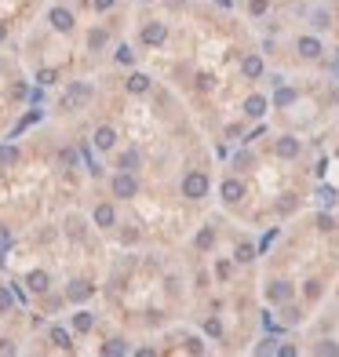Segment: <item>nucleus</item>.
I'll list each match as a JSON object with an SVG mask.
<instances>
[{
    "label": "nucleus",
    "mask_w": 339,
    "mask_h": 357,
    "mask_svg": "<svg viewBox=\"0 0 339 357\" xmlns=\"http://www.w3.org/2000/svg\"><path fill=\"white\" fill-rule=\"evenodd\" d=\"M208 193V179L201 172H190L186 179H182V197H190V200H201Z\"/></svg>",
    "instance_id": "nucleus-1"
},
{
    "label": "nucleus",
    "mask_w": 339,
    "mask_h": 357,
    "mask_svg": "<svg viewBox=\"0 0 339 357\" xmlns=\"http://www.w3.org/2000/svg\"><path fill=\"white\" fill-rule=\"evenodd\" d=\"M135 193H139V182L131 179V172L113 175V197H135Z\"/></svg>",
    "instance_id": "nucleus-2"
},
{
    "label": "nucleus",
    "mask_w": 339,
    "mask_h": 357,
    "mask_svg": "<svg viewBox=\"0 0 339 357\" xmlns=\"http://www.w3.org/2000/svg\"><path fill=\"white\" fill-rule=\"evenodd\" d=\"M164 37H168V26H164V22L143 26V44H164Z\"/></svg>",
    "instance_id": "nucleus-3"
},
{
    "label": "nucleus",
    "mask_w": 339,
    "mask_h": 357,
    "mask_svg": "<svg viewBox=\"0 0 339 357\" xmlns=\"http://www.w3.org/2000/svg\"><path fill=\"white\" fill-rule=\"evenodd\" d=\"M48 19H51V26L58 29V33H70V29H73V15H70L66 8H51Z\"/></svg>",
    "instance_id": "nucleus-4"
},
{
    "label": "nucleus",
    "mask_w": 339,
    "mask_h": 357,
    "mask_svg": "<svg viewBox=\"0 0 339 357\" xmlns=\"http://www.w3.org/2000/svg\"><path fill=\"white\" fill-rule=\"evenodd\" d=\"M88 95H91V91L84 88V84H70V91H66V110H77V106H81V102H88Z\"/></svg>",
    "instance_id": "nucleus-5"
},
{
    "label": "nucleus",
    "mask_w": 339,
    "mask_h": 357,
    "mask_svg": "<svg viewBox=\"0 0 339 357\" xmlns=\"http://www.w3.org/2000/svg\"><path fill=\"white\" fill-rule=\"evenodd\" d=\"M241 73L248 77V81H255V77H263V58H259V55H248V58L241 62Z\"/></svg>",
    "instance_id": "nucleus-6"
},
{
    "label": "nucleus",
    "mask_w": 339,
    "mask_h": 357,
    "mask_svg": "<svg viewBox=\"0 0 339 357\" xmlns=\"http://www.w3.org/2000/svg\"><path fill=\"white\" fill-rule=\"evenodd\" d=\"M150 84H153V81H150L146 73H131V77H128V91H131V95H146Z\"/></svg>",
    "instance_id": "nucleus-7"
},
{
    "label": "nucleus",
    "mask_w": 339,
    "mask_h": 357,
    "mask_svg": "<svg viewBox=\"0 0 339 357\" xmlns=\"http://www.w3.org/2000/svg\"><path fill=\"white\" fill-rule=\"evenodd\" d=\"M113 142H117V131L110 128V124H102V128L95 131V146L99 150H113Z\"/></svg>",
    "instance_id": "nucleus-8"
},
{
    "label": "nucleus",
    "mask_w": 339,
    "mask_h": 357,
    "mask_svg": "<svg viewBox=\"0 0 339 357\" xmlns=\"http://www.w3.org/2000/svg\"><path fill=\"white\" fill-rule=\"evenodd\" d=\"M277 157H299V138H292V135H285L281 142H277Z\"/></svg>",
    "instance_id": "nucleus-9"
},
{
    "label": "nucleus",
    "mask_w": 339,
    "mask_h": 357,
    "mask_svg": "<svg viewBox=\"0 0 339 357\" xmlns=\"http://www.w3.org/2000/svg\"><path fill=\"white\" fill-rule=\"evenodd\" d=\"M266 296H270L274 303H288V299H292V284H285V281H274V284L266 288Z\"/></svg>",
    "instance_id": "nucleus-10"
},
{
    "label": "nucleus",
    "mask_w": 339,
    "mask_h": 357,
    "mask_svg": "<svg viewBox=\"0 0 339 357\" xmlns=\"http://www.w3.org/2000/svg\"><path fill=\"white\" fill-rule=\"evenodd\" d=\"M241 197H244V186H241L237 179H226V182H223V200L234 204V200H241Z\"/></svg>",
    "instance_id": "nucleus-11"
},
{
    "label": "nucleus",
    "mask_w": 339,
    "mask_h": 357,
    "mask_svg": "<svg viewBox=\"0 0 339 357\" xmlns=\"http://www.w3.org/2000/svg\"><path fill=\"white\" fill-rule=\"evenodd\" d=\"M113 223H117V215H113V208H110V204H99V208H95V226H102V230H110Z\"/></svg>",
    "instance_id": "nucleus-12"
},
{
    "label": "nucleus",
    "mask_w": 339,
    "mask_h": 357,
    "mask_svg": "<svg viewBox=\"0 0 339 357\" xmlns=\"http://www.w3.org/2000/svg\"><path fill=\"white\" fill-rule=\"evenodd\" d=\"M88 296H91V284H84V281H73L70 292H66V299H70V303H84Z\"/></svg>",
    "instance_id": "nucleus-13"
},
{
    "label": "nucleus",
    "mask_w": 339,
    "mask_h": 357,
    "mask_svg": "<svg viewBox=\"0 0 339 357\" xmlns=\"http://www.w3.org/2000/svg\"><path fill=\"white\" fill-rule=\"evenodd\" d=\"M26 284L33 288V292H48V284H51V277L44 273V270H33V273L26 277Z\"/></svg>",
    "instance_id": "nucleus-14"
},
{
    "label": "nucleus",
    "mask_w": 339,
    "mask_h": 357,
    "mask_svg": "<svg viewBox=\"0 0 339 357\" xmlns=\"http://www.w3.org/2000/svg\"><path fill=\"white\" fill-rule=\"evenodd\" d=\"M299 55H303V58H317V55H321V40L303 37V40H299Z\"/></svg>",
    "instance_id": "nucleus-15"
},
{
    "label": "nucleus",
    "mask_w": 339,
    "mask_h": 357,
    "mask_svg": "<svg viewBox=\"0 0 339 357\" xmlns=\"http://www.w3.org/2000/svg\"><path fill=\"white\" fill-rule=\"evenodd\" d=\"M244 113H248V117H263L266 113V99L263 95H252L248 102H244Z\"/></svg>",
    "instance_id": "nucleus-16"
},
{
    "label": "nucleus",
    "mask_w": 339,
    "mask_h": 357,
    "mask_svg": "<svg viewBox=\"0 0 339 357\" xmlns=\"http://www.w3.org/2000/svg\"><path fill=\"white\" fill-rule=\"evenodd\" d=\"M292 102H296V91H292V88H277L274 106H292Z\"/></svg>",
    "instance_id": "nucleus-17"
},
{
    "label": "nucleus",
    "mask_w": 339,
    "mask_h": 357,
    "mask_svg": "<svg viewBox=\"0 0 339 357\" xmlns=\"http://www.w3.org/2000/svg\"><path fill=\"white\" fill-rule=\"evenodd\" d=\"M15 161H19V150H15V146H0V164H15Z\"/></svg>",
    "instance_id": "nucleus-18"
},
{
    "label": "nucleus",
    "mask_w": 339,
    "mask_h": 357,
    "mask_svg": "<svg viewBox=\"0 0 339 357\" xmlns=\"http://www.w3.org/2000/svg\"><path fill=\"white\" fill-rule=\"evenodd\" d=\"M11 303H15V292H11L8 284H0V314H4V310H11Z\"/></svg>",
    "instance_id": "nucleus-19"
},
{
    "label": "nucleus",
    "mask_w": 339,
    "mask_h": 357,
    "mask_svg": "<svg viewBox=\"0 0 339 357\" xmlns=\"http://www.w3.org/2000/svg\"><path fill=\"white\" fill-rule=\"evenodd\" d=\"M234 259H237V262H252V259H255V248H252V244H237V255H234Z\"/></svg>",
    "instance_id": "nucleus-20"
},
{
    "label": "nucleus",
    "mask_w": 339,
    "mask_h": 357,
    "mask_svg": "<svg viewBox=\"0 0 339 357\" xmlns=\"http://www.w3.org/2000/svg\"><path fill=\"white\" fill-rule=\"evenodd\" d=\"M120 168H124V172H135V168H139V153H135V150H128L124 157H120Z\"/></svg>",
    "instance_id": "nucleus-21"
},
{
    "label": "nucleus",
    "mask_w": 339,
    "mask_h": 357,
    "mask_svg": "<svg viewBox=\"0 0 339 357\" xmlns=\"http://www.w3.org/2000/svg\"><path fill=\"white\" fill-rule=\"evenodd\" d=\"M212 244H215V234H212V230H201V234H197V248H201V252H208Z\"/></svg>",
    "instance_id": "nucleus-22"
},
{
    "label": "nucleus",
    "mask_w": 339,
    "mask_h": 357,
    "mask_svg": "<svg viewBox=\"0 0 339 357\" xmlns=\"http://www.w3.org/2000/svg\"><path fill=\"white\" fill-rule=\"evenodd\" d=\"M317 200H321V204H325V208H332V204H335V190H332V186H321Z\"/></svg>",
    "instance_id": "nucleus-23"
},
{
    "label": "nucleus",
    "mask_w": 339,
    "mask_h": 357,
    "mask_svg": "<svg viewBox=\"0 0 339 357\" xmlns=\"http://www.w3.org/2000/svg\"><path fill=\"white\" fill-rule=\"evenodd\" d=\"M73 328H77V332H88V328H91V314H84V310H81V314L73 317Z\"/></svg>",
    "instance_id": "nucleus-24"
},
{
    "label": "nucleus",
    "mask_w": 339,
    "mask_h": 357,
    "mask_svg": "<svg viewBox=\"0 0 339 357\" xmlns=\"http://www.w3.org/2000/svg\"><path fill=\"white\" fill-rule=\"evenodd\" d=\"M51 343L55 346H70V332L66 328H51Z\"/></svg>",
    "instance_id": "nucleus-25"
},
{
    "label": "nucleus",
    "mask_w": 339,
    "mask_h": 357,
    "mask_svg": "<svg viewBox=\"0 0 339 357\" xmlns=\"http://www.w3.org/2000/svg\"><path fill=\"white\" fill-rule=\"evenodd\" d=\"M102 44H106V33H102V29H95V33L88 37V48H91V51H99Z\"/></svg>",
    "instance_id": "nucleus-26"
},
{
    "label": "nucleus",
    "mask_w": 339,
    "mask_h": 357,
    "mask_svg": "<svg viewBox=\"0 0 339 357\" xmlns=\"http://www.w3.org/2000/svg\"><path fill=\"white\" fill-rule=\"evenodd\" d=\"M102 353H124V343H120V339H110V343L102 346Z\"/></svg>",
    "instance_id": "nucleus-27"
},
{
    "label": "nucleus",
    "mask_w": 339,
    "mask_h": 357,
    "mask_svg": "<svg viewBox=\"0 0 339 357\" xmlns=\"http://www.w3.org/2000/svg\"><path fill=\"white\" fill-rule=\"evenodd\" d=\"M205 332H208V335H215V339H219V335H223V324H219V321L212 317V321L205 324Z\"/></svg>",
    "instance_id": "nucleus-28"
},
{
    "label": "nucleus",
    "mask_w": 339,
    "mask_h": 357,
    "mask_svg": "<svg viewBox=\"0 0 339 357\" xmlns=\"http://www.w3.org/2000/svg\"><path fill=\"white\" fill-rule=\"evenodd\" d=\"M117 58L124 62V66H131V62H135V51H131V48H120V51H117Z\"/></svg>",
    "instance_id": "nucleus-29"
},
{
    "label": "nucleus",
    "mask_w": 339,
    "mask_h": 357,
    "mask_svg": "<svg viewBox=\"0 0 339 357\" xmlns=\"http://www.w3.org/2000/svg\"><path fill=\"white\" fill-rule=\"evenodd\" d=\"M37 81H40V84H55V81H58V77H55L51 69H40V73H37Z\"/></svg>",
    "instance_id": "nucleus-30"
},
{
    "label": "nucleus",
    "mask_w": 339,
    "mask_h": 357,
    "mask_svg": "<svg viewBox=\"0 0 339 357\" xmlns=\"http://www.w3.org/2000/svg\"><path fill=\"white\" fill-rule=\"evenodd\" d=\"M58 161H62L66 168H73V164H77V157H73V150H62V157H58Z\"/></svg>",
    "instance_id": "nucleus-31"
},
{
    "label": "nucleus",
    "mask_w": 339,
    "mask_h": 357,
    "mask_svg": "<svg viewBox=\"0 0 339 357\" xmlns=\"http://www.w3.org/2000/svg\"><path fill=\"white\" fill-rule=\"evenodd\" d=\"M8 244H11V234H8V226H0V252H4Z\"/></svg>",
    "instance_id": "nucleus-32"
},
{
    "label": "nucleus",
    "mask_w": 339,
    "mask_h": 357,
    "mask_svg": "<svg viewBox=\"0 0 339 357\" xmlns=\"http://www.w3.org/2000/svg\"><path fill=\"white\" fill-rule=\"evenodd\" d=\"M314 26H317V29H325V26H328V15H325V11H317V15H314Z\"/></svg>",
    "instance_id": "nucleus-33"
},
{
    "label": "nucleus",
    "mask_w": 339,
    "mask_h": 357,
    "mask_svg": "<svg viewBox=\"0 0 339 357\" xmlns=\"http://www.w3.org/2000/svg\"><path fill=\"white\" fill-rule=\"evenodd\" d=\"M234 164H237V168H248V164H252V157H248V153H237Z\"/></svg>",
    "instance_id": "nucleus-34"
},
{
    "label": "nucleus",
    "mask_w": 339,
    "mask_h": 357,
    "mask_svg": "<svg viewBox=\"0 0 339 357\" xmlns=\"http://www.w3.org/2000/svg\"><path fill=\"white\" fill-rule=\"evenodd\" d=\"M266 11V0H252V15H263Z\"/></svg>",
    "instance_id": "nucleus-35"
},
{
    "label": "nucleus",
    "mask_w": 339,
    "mask_h": 357,
    "mask_svg": "<svg viewBox=\"0 0 339 357\" xmlns=\"http://www.w3.org/2000/svg\"><path fill=\"white\" fill-rule=\"evenodd\" d=\"M95 8H99V11H110V8H113V0H95Z\"/></svg>",
    "instance_id": "nucleus-36"
},
{
    "label": "nucleus",
    "mask_w": 339,
    "mask_h": 357,
    "mask_svg": "<svg viewBox=\"0 0 339 357\" xmlns=\"http://www.w3.org/2000/svg\"><path fill=\"white\" fill-rule=\"evenodd\" d=\"M4 37H8V29H4V26H0V40H4Z\"/></svg>",
    "instance_id": "nucleus-37"
},
{
    "label": "nucleus",
    "mask_w": 339,
    "mask_h": 357,
    "mask_svg": "<svg viewBox=\"0 0 339 357\" xmlns=\"http://www.w3.org/2000/svg\"><path fill=\"white\" fill-rule=\"evenodd\" d=\"M0 266H4V255H0Z\"/></svg>",
    "instance_id": "nucleus-38"
}]
</instances>
